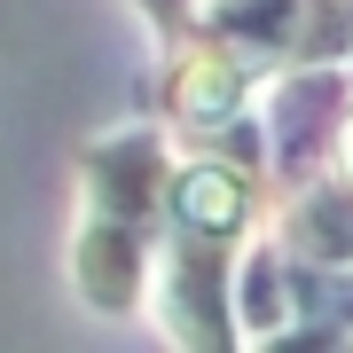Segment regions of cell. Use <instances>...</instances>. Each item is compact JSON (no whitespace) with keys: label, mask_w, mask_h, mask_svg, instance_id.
Masks as SVG:
<instances>
[{"label":"cell","mask_w":353,"mask_h":353,"mask_svg":"<svg viewBox=\"0 0 353 353\" xmlns=\"http://www.w3.org/2000/svg\"><path fill=\"white\" fill-rule=\"evenodd\" d=\"M157 306H165V338L181 345H236V243L189 236L173 228L157 259Z\"/></svg>","instance_id":"obj_1"},{"label":"cell","mask_w":353,"mask_h":353,"mask_svg":"<svg viewBox=\"0 0 353 353\" xmlns=\"http://www.w3.org/2000/svg\"><path fill=\"white\" fill-rule=\"evenodd\" d=\"M79 299L94 314H126L150 283V220H118V212H87L79 228V252H71Z\"/></svg>","instance_id":"obj_2"},{"label":"cell","mask_w":353,"mask_h":353,"mask_svg":"<svg viewBox=\"0 0 353 353\" xmlns=\"http://www.w3.org/2000/svg\"><path fill=\"white\" fill-rule=\"evenodd\" d=\"M338 110H345V79L330 63H299L267 94V157L275 173H306V157H322V141L338 134Z\"/></svg>","instance_id":"obj_3"},{"label":"cell","mask_w":353,"mask_h":353,"mask_svg":"<svg viewBox=\"0 0 353 353\" xmlns=\"http://www.w3.org/2000/svg\"><path fill=\"white\" fill-rule=\"evenodd\" d=\"M165 141L157 134H110L87 150V196L94 212H118V220H157L165 212Z\"/></svg>","instance_id":"obj_4"},{"label":"cell","mask_w":353,"mask_h":353,"mask_svg":"<svg viewBox=\"0 0 353 353\" xmlns=\"http://www.w3.org/2000/svg\"><path fill=\"white\" fill-rule=\"evenodd\" d=\"M165 212L173 228H189V236H243V220H252V173H243L236 157L220 165H189V173H173V189H165Z\"/></svg>","instance_id":"obj_5"},{"label":"cell","mask_w":353,"mask_h":353,"mask_svg":"<svg viewBox=\"0 0 353 353\" xmlns=\"http://www.w3.org/2000/svg\"><path fill=\"white\" fill-rule=\"evenodd\" d=\"M283 252L314 267H353V181H314L283 220Z\"/></svg>","instance_id":"obj_6"},{"label":"cell","mask_w":353,"mask_h":353,"mask_svg":"<svg viewBox=\"0 0 353 353\" xmlns=\"http://www.w3.org/2000/svg\"><path fill=\"white\" fill-rule=\"evenodd\" d=\"M283 314H299V283H290L283 252H236V330L243 338H275Z\"/></svg>","instance_id":"obj_7"},{"label":"cell","mask_w":353,"mask_h":353,"mask_svg":"<svg viewBox=\"0 0 353 353\" xmlns=\"http://www.w3.org/2000/svg\"><path fill=\"white\" fill-rule=\"evenodd\" d=\"M141 16H150V24L165 32V39H181V24H189V0H134Z\"/></svg>","instance_id":"obj_8"}]
</instances>
